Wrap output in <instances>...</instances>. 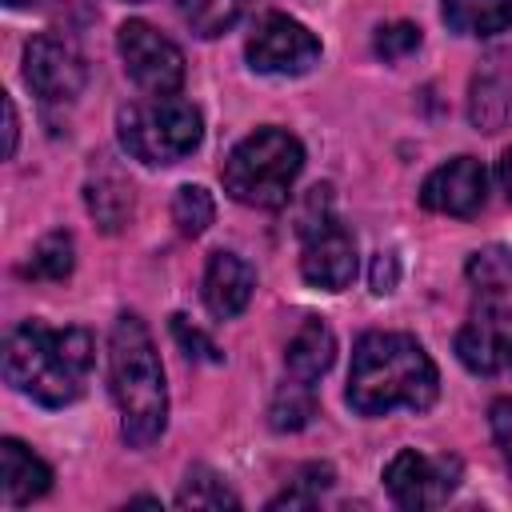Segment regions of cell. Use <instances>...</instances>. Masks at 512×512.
I'll list each match as a JSON object with an SVG mask.
<instances>
[{
    "label": "cell",
    "instance_id": "1",
    "mask_svg": "<svg viewBox=\"0 0 512 512\" xmlns=\"http://www.w3.org/2000/svg\"><path fill=\"white\" fill-rule=\"evenodd\" d=\"M440 392L436 364L420 348V340L404 332H368L352 348L348 372V404L360 416H384L392 408L424 412Z\"/></svg>",
    "mask_w": 512,
    "mask_h": 512
},
{
    "label": "cell",
    "instance_id": "2",
    "mask_svg": "<svg viewBox=\"0 0 512 512\" xmlns=\"http://www.w3.org/2000/svg\"><path fill=\"white\" fill-rule=\"evenodd\" d=\"M92 372V336L84 328H48L24 320L4 344V376L44 408L80 400Z\"/></svg>",
    "mask_w": 512,
    "mask_h": 512
},
{
    "label": "cell",
    "instance_id": "3",
    "mask_svg": "<svg viewBox=\"0 0 512 512\" xmlns=\"http://www.w3.org/2000/svg\"><path fill=\"white\" fill-rule=\"evenodd\" d=\"M108 388L132 448H148L168 424V388L156 344L136 312H120L108 336Z\"/></svg>",
    "mask_w": 512,
    "mask_h": 512
},
{
    "label": "cell",
    "instance_id": "4",
    "mask_svg": "<svg viewBox=\"0 0 512 512\" xmlns=\"http://www.w3.org/2000/svg\"><path fill=\"white\" fill-rule=\"evenodd\" d=\"M300 168H304V148L292 132L256 128L228 152L220 176H224V188L232 200H240L248 208H280V204H288V192H292Z\"/></svg>",
    "mask_w": 512,
    "mask_h": 512
},
{
    "label": "cell",
    "instance_id": "5",
    "mask_svg": "<svg viewBox=\"0 0 512 512\" xmlns=\"http://www.w3.org/2000/svg\"><path fill=\"white\" fill-rule=\"evenodd\" d=\"M116 132L128 156L144 164H176L188 152H196L204 136V120L180 96H148V100L120 108Z\"/></svg>",
    "mask_w": 512,
    "mask_h": 512
},
{
    "label": "cell",
    "instance_id": "6",
    "mask_svg": "<svg viewBox=\"0 0 512 512\" xmlns=\"http://www.w3.org/2000/svg\"><path fill=\"white\" fill-rule=\"evenodd\" d=\"M300 236H304V256H300L304 280L324 292L348 288L356 276V240L336 224L328 188L308 192L300 212Z\"/></svg>",
    "mask_w": 512,
    "mask_h": 512
},
{
    "label": "cell",
    "instance_id": "7",
    "mask_svg": "<svg viewBox=\"0 0 512 512\" xmlns=\"http://www.w3.org/2000/svg\"><path fill=\"white\" fill-rule=\"evenodd\" d=\"M116 44H120L128 76L148 96H172L184 84V52L168 36H160L152 24H144V20L120 24Z\"/></svg>",
    "mask_w": 512,
    "mask_h": 512
},
{
    "label": "cell",
    "instance_id": "8",
    "mask_svg": "<svg viewBox=\"0 0 512 512\" xmlns=\"http://www.w3.org/2000/svg\"><path fill=\"white\" fill-rule=\"evenodd\" d=\"M244 52H248V64L256 72H268V76H300V72H308L320 60V40L300 20H292L284 12H268L252 28Z\"/></svg>",
    "mask_w": 512,
    "mask_h": 512
},
{
    "label": "cell",
    "instance_id": "9",
    "mask_svg": "<svg viewBox=\"0 0 512 512\" xmlns=\"http://www.w3.org/2000/svg\"><path fill=\"white\" fill-rule=\"evenodd\" d=\"M456 480H460V460L424 456L416 448L396 452L384 468V484L400 508H436L452 496Z\"/></svg>",
    "mask_w": 512,
    "mask_h": 512
},
{
    "label": "cell",
    "instance_id": "10",
    "mask_svg": "<svg viewBox=\"0 0 512 512\" xmlns=\"http://www.w3.org/2000/svg\"><path fill=\"white\" fill-rule=\"evenodd\" d=\"M84 76H88L84 56H80L68 40L48 36V32L28 40V48H24V80H28V88H32L40 100L64 104V100L80 96Z\"/></svg>",
    "mask_w": 512,
    "mask_h": 512
},
{
    "label": "cell",
    "instance_id": "11",
    "mask_svg": "<svg viewBox=\"0 0 512 512\" xmlns=\"http://www.w3.org/2000/svg\"><path fill=\"white\" fill-rule=\"evenodd\" d=\"M484 196H488V176H484L480 160H472V156H456V160L440 164L420 188V204L428 212H444V216H472V212H480Z\"/></svg>",
    "mask_w": 512,
    "mask_h": 512
},
{
    "label": "cell",
    "instance_id": "12",
    "mask_svg": "<svg viewBox=\"0 0 512 512\" xmlns=\"http://www.w3.org/2000/svg\"><path fill=\"white\" fill-rule=\"evenodd\" d=\"M508 352H512V312L492 308V304L480 308V312L460 328V336H456V356H460V364H464L468 372H476V376L500 372L504 360H508Z\"/></svg>",
    "mask_w": 512,
    "mask_h": 512
},
{
    "label": "cell",
    "instance_id": "13",
    "mask_svg": "<svg viewBox=\"0 0 512 512\" xmlns=\"http://www.w3.org/2000/svg\"><path fill=\"white\" fill-rule=\"evenodd\" d=\"M252 288H256V276H252V268L240 256H232V252H212L208 256V268H204V304H208L212 316H220V320L240 316L244 304H248V296H252Z\"/></svg>",
    "mask_w": 512,
    "mask_h": 512
},
{
    "label": "cell",
    "instance_id": "14",
    "mask_svg": "<svg viewBox=\"0 0 512 512\" xmlns=\"http://www.w3.org/2000/svg\"><path fill=\"white\" fill-rule=\"evenodd\" d=\"M332 360H336V336H332V328H328L324 320L308 316V320L292 332V340H288V348H284V368H288V376L312 384V380H320V376L332 368Z\"/></svg>",
    "mask_w": 512,
    "mask_h": 512
},
{
    "label": "cell",
    "instance_id": "15",
    "mask_svg": "<svg viewBox=\"0 0 512 512\" xmlns=\"http://www.w3.org/2000/svg\"><path fill=\"white\" fill-rule=\"evenodd\" d=\"M0 476H4V500L12 508L32 504L52 488V468L12 436L0 444Z\"/></svg>",
    "mask_w": 512,
    "mask_h": 512
},
{
    "label": "cell",
    "instance_id": "16",
    "mask_svg": "<svg viewBox=\"0 0 512 512\" xmlns=\"http://www.w3.org/2000/svg\"><path fill=\"white\" fill-rule=\"evenodd\" d=\"M84 200H88V212L96 216V224L104 232H120L128 224V216H132V184L116 168H100L88 180Z\"/></svg>",
    "mask_w": 512,
    "mask_h": 512
},
{
    "label": "cell",
    "instance_id": "17",
    "mask_svg": "<svg viewBox=\"0 0 512 512\" xmlns=\"http://www.w3.org/2000/svg\"><path fill=\"white\" fill-rule=\"evenodd\" d=\"M444 20L464 36H492L512 24V0H444Z\"/></svg>",
    "mask_w": 512,
    "mask_h": 512
},
{
    "label": "cell",
    "instance_id": "18",
    "mask_svg": "<svg viewBox=\"0 0 512 512\" xmlns=\"http://www.w3.org/2000/svg\"><path fill=\"white\" fill-rule=\"evenodd\" d=\"M248 4L252 0H176V12L196 36H220L244 16Z\"/></svg>",
    "mask_w": 512,
    "mask_h": 512
},
{
    "label": "cell",
    "instance_id": "19",
    "mask_svg": "<svg viewBox=\"0 0 512 512\" xmlns=\"http://www.w3.org/2000/svg\"><path fill=\"white\" fill-rule=\"evenodd\" d=\"M316 416V396H312V384L308 380H292L276 392L272 408H268V420L276 432H300L308 420Z\"/></svg>",
    "mask_w": 512,
    "mask_h": 512
},
{
    "label": "cell",
    "instance_id": "20",
    "mask_svg": "<svg viewBox=\"0 0 512 512\" xmlns=\"http://www.w3.org/2000/svg\"><path fill=\"white\" fill-rule=\"evenodd\" d=\"M68 272H72V236L68 232H48L32 248L28 264H24V276H32V280H64Z\"/></svg>",
    "mask_w": 512,
    "mask_h": 512
},
{
    "label": "cell",
    "instance_id": "21",
    "mask_svg": "<svg viewBox=\"0 0 512 512\" xmlns=\"http://www.w3.org/2000/svg\"><path fill=\"white\" fill-rule=\"evenodd\" d=\"M176 504L180 508H240L236 492L216 472H208V468H192L188 472L184 488L176 492Z\"/></svg>",
    "mask_w": 512,
    "mask_h": 512
},
{
    "label": "cell",
    "instance_id": "22",
    "mask_svg": "<svg viewBox=\"0 0 512 512\" xmlns=\"http://www.w3.org/2000/svg\"><path fill=\"white\" fill-rule=\"evenodd\" d=\"M172 220H176V228L184 236H200L216 220V204H212L208 188H200V184L176 188V196H172Z\"/></svg>",
    "mask_w": 512,
    "mask_h": 512
},
{
    "label": "cell",
    "instance_id": "23",
    "mask_svg": "<svg viewBox=\"0 0 512 512\" xmlns=\"http://www.w3.org/2000/svg\"><path fill=\"white\" fill-rule=\"evenodd\" d=\"M468 280L484 292H500L512 284V252L492 244V248H480L468 256Z\"/></svg>",
    "mask_w": 512,
    "mask_h": 512
},
{
    "label": "cell",
    "instance_id": "24",
    "mask_svg": "<svg viewBox=\"0 0 512 512\" xmlns=\"http://www.w3.org/2000/svg\"><path fill=\"white\" fill-rule=\"evenodd\" d=\"M328 484H332V468L328 464H308V468H300V476L292 480V488H284L268 508H308V504H316V496Z\"/></svg>",
    "mask_w": 512,
    "mask_h": 512
},
{
    "label": "cell",
    "instance_id": "25",
    "mask_svg": "<svg viewBox=\"0 0 512 512\" xmlns=\"http://www.w3.org/2000/svg\"><path fill=\"white\" fill-rule=\"evenodd\" d=\"M416 48H420V28L408 24V20L384 24V28L376 32V56H384V60H400V56H408V52H416Z\"/></svg>",
    "mask_w": 512,
    "mask_h": 512
},
{
    "label": "cell",
    "instance_id": "26",
    "mask_svg": "<svg viewBox=\"0 0 512 512\" xmlns=\"http://www.w3.org/2000/svg\"><path fill=\"white\" fill-rule=\"evenodd\" d=\"M172 336H176V344L188 352V356H196V360H220V352H216V344L200 332V328H192L184 316H172Z\"/></svg>",
    "mask_w": 512,
    "mask_h": 512
},
{
    "label": "cell",
    "instance_id": "27",
    "mask_svg": "<svg viewBox=\"0 0 512 512\" xmlns=\"http://www.w3.org/2000/svg\"><path fill=\"white\" fill-rule=\"evenodd\" d=\"M488 424H492V436H496V448H500L504 464L512 468V400H496L492 412H488Z\"/></svg>",
    "mask_w": 512,
    "mask_h": 512
},
{
    "label": "cell",
    "instance_id": "28",
    "mask_svg": "<svg viewBox=\"0 0 512 512\" xmlns=\"http://www.w3.org/2000/svg\"><path fill=\"white\" fill-rule=\"evenodd\" d=\"M372 288L376 292H392L396 288V256L392 252H380L376 264H372Z\"/></svg>",
    "mask_w": 512,
    "mask_h": 512
},
{
    "label": "cell",
    "instance_id": "29",
    "mask_svg": "<svg viewBox=\"0 0 512 512\" xmlns=\"http://www.w3.org/2000/svg\"><path fill=\"white\" fill-rule=\"evenodd\" d=\"M4 152H16V104L12 96H4Z\"/></svg>",
    "mask_w": 512,
    "mask_h": 512
},
{
    "label": "cell",
    "instance_id": "30",
    "mask_svg": "<svg viewBox=\"0 0 512 512\" xmlns=\"http://www.w3.org/2000/svg\"><path fill=\"white\" fill-rule=\"evenodd\" d=\"M496 172H500V188H504L508 200H512V148L500 156V168H496Z\"/></svg>",
    "mask_w": 512,
    "mask_h": 512
},
{
    "label": "cell",
    "instance_id": "31",
    "mask_svg": "<svg viewBox=\"0 0 512 512\" xmlns=\"http://www.w3.org/2000/svg\"><path fill=\"white\" fill-rule=\"evenodd\" d=\"M8 8H24V4H40V0H4Z\"/></svg>",
    "mask_w": 512,
    "mask_h": 512
}]
</instances>
